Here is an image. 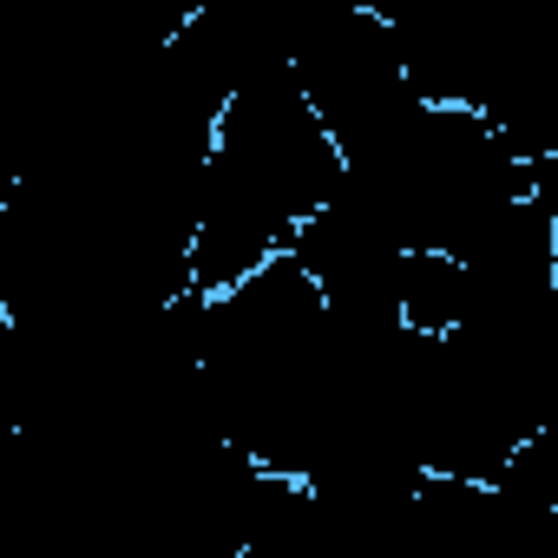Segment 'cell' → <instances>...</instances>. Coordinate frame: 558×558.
I'll return each mask as SVG.
<instances>
[{
    "label": "cell",
    "instance_id": "cell-1",
    "mask_svg": "<svg viewBox=\"0 0 558 558\" xmlns=\"http://www.w3.org/2000/svg\"><path fill=\"white\" fill-rule=\"evenodd\" d=\"M342 197L362 204L408 256H453L493 210L532 197V165L480 112L421 106L349 158Z\"/></svg>",
    "mask_w": 558,
    "mask_h": 558
},
{
    "label": "cell",
    "instance_id": "cell-2",
    "mask_svg": "<svg viewBox=\"0 0 558 558\" xmlns=\"http://www.w3.org/2000/svg\"><path fill=\"white\" fill-rule=\"evenodd\" d=\"M250 197H263L283 223H310L342 197L349 158L336 145V132L323 125V112L310 106L296 60L263 66L256 80H243L217 119V151H210Z\"/></svg>",
    "mask_w": 558,
    "mask_h": 558
},
{
    "label": "cell",
    "instance_id": "cell-3",
    "mask_svg": "<svg viewBox=\"0 0 558 558\" xmlns=\"http://www.w3.org/2000/svg\"><path fill=\"white\" fill-rule=\"evenodd\" d=\"M296 80L323 112V125L336 132L342 158L368 151L375 138H388L427 106L408 80L395 21L375 8H323L296 47Z\"/></svg>",
    "mask_w": 558,
    "mask_h": 558
},
{
    "label": "cell",
    "instance_id": "cell-4",
    "mask_svg": "<svg viewBox=\"0 0 558 558\" xmlns=\"http://www.w3.org/2000/svg\"><path fill=\"white\" fill-rule=\"evenodd\" d=\"M329 303L336 323L362 329V336H388V329H408L401 323V276H408V250L349 197H336L323 217H310L296 230V250H290Z\"/></svg>",
    "mask_w": 558,
    "mask_h": 558
},
{
    "label": "cell",
    "instance_id": "cell-5",
    "mask_svg": "<svg viewBox=\"0 0 558 558\" xmlns=\"http://www.w3.org/2000/svg\"><path fill=\"white\" fill-rule=\"evenodd\" d=\"M296 250V223H283L263 197H250L217 158L204 171V197H197V236H191V290L197 296H230L250 276H263L276 256Z\"/></svg>",
    "mask_w": 558,
    "mask_h": 558
},
{
    "label": "cell",
    "instance_id": "cell-6",
    "mask_svg": "<svg viewBox=\"0 0 558 558\" xmlns=\"http://www.w3.org/2000/svg\"><path fill=\"white\" fill-rule=\"evenodd\" d=\"M499 493H512V499H525V506H551V512H558V427L532 434V440L512 453V466H506Z\"/></svg>",
    "mask_w": 558,
    "mask_h": 558
}]
</instances>
